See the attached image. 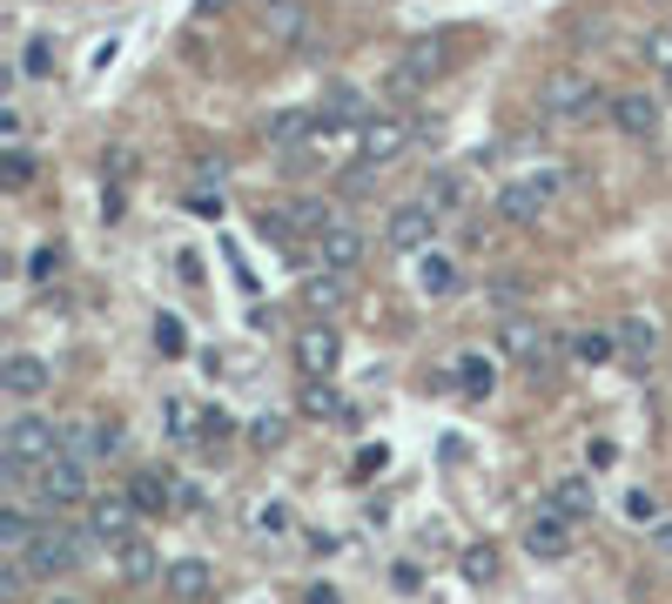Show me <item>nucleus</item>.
I'll list each match as a JSON object with an SVG mask.
<instances>
[{
  "instance_id": "f257e3e1",
  "label": "nucleus",
  "mask_w": 672,
  "mask_h": 604,
  "mask_svg": "<svg viewBox=\"0 0 672 604\" xmlns=\"http://www.w3.org/2000/svg\"><path fill=\"white\" fill-rule=\"evenodd\" d=\"M0 457H8V470L34 477L41 464H54V457H61V423H48V416L21 410V416L8 423V437H0Z\"/></svg>"
},
{
  "instance_id": "f03ea898",
  "label": "nucleus",
  "mask_w": 672,
  "mask_h": 604,
  "mask_svg": "<svg viewBox=\"0 0 672 604\" xmlns=\"http://www.w3.org/2000/svg\"><path fill=\"white\" fill-rule=\"evenodd\" d=\"M558 195H565V176H558V168H538V176H518V182L497 189V215L504 222H538Z\"/></svg>"
},
{
  "instance_id": "7ed1b4c3",
  "label": "nucleus",
  "mask_w": 672,
  "mask_h": 604,
  "mask_svg": "<svg viewBox=\"0 0 672 604\" xmlns=\"http://www.w3.org/2000/svg\"><path fill=\"white\" fill-rule=\"evenodd\" d=\"M81 558H88V538H74L61 524H41V538L21 551L28 577H67V571H81Z\"/></svg>"
},
{
  "instance_id": "20e7f679",
  "label": "nucleus",
  "mask_w": 672,
  "mask_h": 604,
  "mask_svg": "<svg viewBox=\"0 0 672 604\" xmlns=\"http://www.w3.org/2000/svg\"><path fill=\"white\" fill-rule=\"evenodd\" d=\"M592 102H599V88L585 81L578 67H558V74H545L538 81V108L552 115V121H578V115H592Z\"/></svg>"
},
{
  "instance_id": "39448f33",
  "label": "nucleus",
  "mask_w": 672,
  "mask_h": 604,
  "mask_svg": "<svg viewBox=\"0 0 672 604\" xmlns=\"http://www.w3.org/2000/svg\"><path fill=\"white\" fill-rule=\"evenodd\" d=\"M115 451H122V423H102V416H67L61 423V457L95 464V457H115Z\"/></svg>"
},
{
  "instance_id": "423d86ee",
  "label": "nucleus",
  "mask_w": 672,
  "mask_h": 604,
  "mask_svg": "<svg viewBox=\"0 0 672 604\" xmlns=\"http://www.w3.org/2000/svg\"><path fill=\"white\" fill-rule=\"evenodd\" d=\"M431 235H438V209H424V202H403V209H390V222H384V242H390L397 255H431Z\"/></svg>"
},
{
  "instance_id": "0eeeda50",
  "label": "nucleus",
  "mask_w": 672,
  "mask_h": 604,
  "mask_svg": "<svg viewBox=\"0 0 672 604\" xmlns=\"http://www.w3.org/2000/svg\"><path fill=\"white\" fill-rule=\"evenodd\" d=\"M410 135H417V121H410V115H370V121L357 128V141H364V161H370V168H390V161L410 148Z\"/></svg>"
},
{
  "instance_id": "6e6552de",
  "label": "nucleus",
  "mask_w": 672,
  "mask_h": 604,
  "mask_svg": "<svg viewBox=\"0 0 672 604\" xmlns=\"http://www.w3.org/2000/svg\"><path fill=\"white\" fill-rule=\"evenodd\" d=\"M438 74H444V47L438 41H410L403 61L390 67V95H424Z\"/></svg>"
},
{
  "instance_id": "1a4fd4ad",
  "label": "nucleus",
  "mask_w": 672,
  "mask_h": 604,
  "mask_svg": "<svg viewBox=\"0 0 672 604\" xmlns=\"http://www.w3.org/2000/svg\"><path fill=\"white\" fill-rule=\"evenodd\" d=\"M34 484H41V504H48V510H67V504L88 497V464L54 457V464H41V470H34Z\"/></svg>"
},
{
  "instance_id": "9d476101",
  "label": "nucleus",
  "mask_w": 672,
  "mask_h": 604,
  "mask_svg": "<svg viewBox=\"0 0 672 604\" xmlns=\"http://www.w3.org/2000/svg\"><path fill=\"white\" fill-rule=\"evenodd\" d=\"M336 357H344V336H336L329 322H309V329H296V370H303L309 383H323V377L336 370Z\"/></svg>"
},
{
  "instance_id": "9b49d317",
  "label": "nucleus",
  "mask_w": 672,
  "mask_h": 604,
  "mask_svg": "<svg viewBox=\"0 0 672 604\" xmlns=\"http://www.w3.org/2000/svg\"><path fill=\"white\" fill-rule=\"evenodd\" d=\"M497 350L512 357V363H525V370L538 377V363L552 357V336H545L532 316H504V329H497Z\"/></svg>"
},
{
  "instance_id": "f8f14e48",
  "label": "nucleus",
  "mask_w": 672,
  "mask_h": 604,
  "mask_svg": "<svg viewBox=\"0 0 672 604\" xmlns=\"http://www.w3.org/2000/svg\"><path fill=\"white\" fill-rule=\"evenodd\" d=\"M525 551L532 558H565L571 551V517H558L552 504H538L532 524H525Z\"/></svg>"
},
{
  "instance_id": "ddd939ff",
  "label": "nucleus",
  "mask_w": 672,
  "mask_h": 604,
  "mask_svg": "<svg viewBox=\"0 0 672 604\" xmlns=\"http://www.w3.org/2000/svg\"><path fill=\"white\" fill-rule=\"evenodd\" d=\"M48 383H54V377H48V363H41V357H28V350H14L8 363H0V390H8L14 403L48 396Z\"/></svg>"
},
{
  "instance_id": "4468645a",
  "label": "nucleus",
  "mask_w": 672,
  "mask_h": 604,
  "mask_svg": "<svg viewBox=\"0 0 672 604\" xmlns=\"http://www.w3.org/2000/svg\"><path fill=\"white\" fill-rule=\"evenodd\" d=\"M316 255H323V269H336V276H350V269L364 263V229H350V222H336V229H323V235H316Z\"/></svg>"
},
{
  "instance_id": "2eb2a0df",
  "label": "nucleus",
  "mask_w": 672,
  "mask_h": 604,
  "mask_svg": "<svg viewBox=\"0 0 672 604\" xmlns=\"http://www.w3.org/2000/svg\"><path fill=\"white\" fill-rule=\"evenodd\" d=\"M88 538H102V544H128V538H135V504H128V497H95V510H88Z\"/></svg>"
},
{
  "instance_id": "dca6fc26",
  "label": "nucleus",
  "mask_w": 672,
  "mask_h": 604,
  "mask_svg": "<svg viewBox=\"0 0 672 604\" xmlns=\"http://www.w3.org/2000/svg\"><path fill=\"white\" fill-rule=\"evenodd\" d=\"M606 108H612V121H619V135H632V141H645V135L659 128V102H652L645 88H626V95H612Z\"/></svg>"
},
{
  "instance_id": "f3484780",
  "label": "nucleus",
  "mask_w": 672,
  "mask_h": 604,
  "mask_svg": "<svg viewBox=\"0 0 672 604\" xmlns=\"http://www.w3.org/2000/svg\"><path fill=\"white\" fill-rule=\"evenodd\" d=\"M303 303H309L316 316H336V309H350V276H336V269H316V276H303Z\"/></svg>"
},
{
  "instance_id": "a211bd4d",
  "label": "nucleus",
  "mask_w": 672,
  "mask_h": 604,
  "mask_svg": "<svg viewBox=\"0 0 672 604\" xmlns=\"http://www.w3.org/2000/svg\"><path fill=\"white\" fill-rule=\"evenodd\" d=\"M161 584H168V597H182V604H196V597H209L216 571H209L202 558H176V564L161 571Z\"/></svg>"
},
{
  "instance_id": "6ab92c4d",
  "label": "nucleus",
  "mask_w": 672,
  "mask_h": 604,
  "mask_svg": "<svg viewBox=\"0 0 672 604\" xmlns=\"http://www.w3.org/2000/svg\"><path fill=\"white\" fill-rule=\"evenodd\" d=\"M545 504L558 510V517H592V477H552V490H545Z\"/></svg>"
},
{
  "instance_id": "aec40b11",
  "label": "nucleus",
  "mask_w": 672,
  "mask_h": 604,
  "mask_svg": "<svg viewBox=\"0 0 672 604\" xmlns=\"http://www.w3.org/2000/svg\"><path fill=\"white\" fill-rule=\"evenodd\" d=\"M263 135H270V148H290V155H296V148H309L316 121H309L303 108H283V115H270V121H263Z\"/></svg>"
},
{
  "instance_id": "412c9836",
  "label": "nucleus",
  "mask_w": 672,
  "mask_h": 604,
  "mask_svg": "<svg viewBox=\"0 0 672 604\" xmlns=\"http://www.w3.org/2000/svg\"><path fill=\"white\" fill-rule=\"evenodd\" d=\"M451 370H458V377H451V383H458V390H464V396H491V390H497V363H491V357H484V350H464V357H458V363H451Z\"/></svg>"
},
{
  "instance_id": "4be33fe9",
  "label": "nucleus",
  "mask_w": 672,
  "mask_h": 604,
  "mask_svg": "<svg viewBox=\"0 0 672 604\" xmlns=\"http://www.w3.org/2000/svg\"><path fill=\"white\" fill-rule=\"evenodd\" d=\"M115 564H122V577H128V584H148V577H155V571H161V564H155V551H148V538H141V531H135V538H128V544H115Z\"/></svg>"
},
{
  "instance_id": "5701e85b",
  "label": "nucleus",
  "mask_w": 672,
  "mask_h": 604,
  "mask_svg": "<svg viewBox=\"0 0 672 604\" xmlns=\"http://www.w3.org/2000/svg\"><path fill=\"white\" fill-rule=\"evenodd\" d=\"M128 504L141 510V517H155V510H168V504H182L176 490H168V477H155V470H141L135 477V490H128Z\"/></svg>"
},
{
  "instance_id": "b1692460",
  "label": "nucleus",
  "mask_w": 672,
  "mask_h": 604,
  "mask_svg": "<svg viewBox=\"0 0 672 604\" xmlns=\"http://www.w3.org/2000/svg\"><path fill=\"white\" fill-rule=\"evenodd\" d=\"M417 289H424V296H451L458 289V263H451V255H424V263H417Z\"/></svg>"
},
{
  "instance_id": "393cba45",
  "label": "nucleus",
  "mask_w": 672,
  "mask_h": 604,
  "mask_svg": "<svg viewBox=\"0 0 672 604\" xmlns=\"http://www.w3.org/2000/svg\"><path fill=\"white\" fill-rule=\"evenodd\" d=\"M458 202H464V176H458V168H438V176H431V189H424V209L451 215Z\"/></svg>"
},
{
  "instance_id": "a878e982",
  "label": "nucleus",
  "mask_w": 672,
  "mask_h": 604,
  "mask_svg": "<svg viewBox=\"0 0 672 604\" xmlns=\"http://www.w3.org/2000/svg\"><path fill=\"white\" fill-rule=\"evenodd\" d=\"M619 342H626V350H632V357L645 363V357L659 350V329H652L645 316H626V322H619Z\"/></svg>"
},
{
  "instance_id": "bb28decb",
  "label": "nucleus",
  "mask_w": 672,
  "mask_h": 604,
  "mask_svg": "<svg viewBox=\"0 0 672 604\" xmlns=\"http://www.w3.org/2000/svg\"><path fill=\"white\" fill-rule=\"evenodd\" d=\"M571 357H578L585 370L606 363V357H612V336H606V329H578V336H571Z\"/></svg>"
},
{
  "instance_id": "cd10ccee",
  "label": "nucleus",
  "mask_w": 672,
  "mask_h": 604,
  "mask_svg": "<svg viewBox=\"0 0 672 604\" xmlns=\"http://www.w3.org/2000/svg\"><path fill=\"white\" fill-rule=\"evenodd\" d=\"M639 61H645L652 74H672V28H652V34L639 41Z\"/></svg>"
},
{
  "instance_id": "c85d7f7f",
  "label": "nucleus",
  "mask_w": 672,
  "mask_h": 604,
  "mask_svg": "<svg viewBox=\"0 0 672 604\" xmlns=\"http://www.w3.org/2000/svg\"><path fill=\"white\" fill-rule=\"evenodd\" d=\"M303 416H350V403L336 396L329 383H309V390H303Z\"/></svg>"
},
{
  "instance_id": "c756f323",
  "label": "nucleus",
  "mask_w": 672,
  "mask_h": 604,
  "mask_svg": "<svg viewBox=\"0 0 672 604\" xmlns=\"http://www.w3.org/2000/svg\"><path fill=\"white\" fill-rule=\"evenodd\" d=\"M458 564H464V577H471V584H491V577H497V551H491V544H471Z\"/></svg>"
},
{
  "instance_id": "7c9ffc66",
  "label": "nucleus",
  "mask_w": 672,
  "mask_h": 604,
  "mask_svg": "<svg viewBox=\"0 0 672 604\" xmlns=\"http://www.w3.org/2000/svg\"><path fill=\"white\" fill-rule=\"evenodd\" d=\"M270 34L276 41H296L303 34V8H296V0H276V8H270Z\"/></svg>"
},
{
  "instance_id": "2f4dec72",
  "label": "nucleus",
  "mask_w": 672,
  "mask_h": 604,
  "mask_svg": "<svg viewBox=\"0 0 672 604\" xmlns=\"http://www.w3.org/2000/svg\"><path fill=\"white\" fill-rule=\"evenodd\" d=\"M155 350H161V357H182V350H189V336H182L176 316H155Z\"/></svg>"
},
{
  "instance_id": "473e14b6",
  "label": "nucleus",
  "mask_w": 672,
  "mask_h": 604,
  "mask_svg": "<svg viewBox=\"0 0 672 604\" xmlns=\"http://www.w3.org/2000/svg\"><path fill=\"white\" fill-rule=\"evenodd\" d=\"M28 182H34V155L14 141V148H8V189H28Z\"/></svg>"
},
{
  "instance_id": "72a5a7b5",
  "label": "nucleus",
  "mask_w": 672,
  "mask_h": 604,
  "mask_svg": "<svg viewBox=\"0 0 672 604\" xmlns=\"http://www.w3.org/2000/svg\"><path fill=\"white\" fill-rule=\"evenodd\" d=\"M626 517H632V524H659V497L652 490H632L626 497Z\"/></svg>"
},
{
  "instance_id": "f704fd0d",
  "label": "nucleus",
  "mask_w": 672,
  "mask_h": 604,
  "mask_svg": "<svg viewBox=\"0 0 672 604\" xmlns=\"http://www.w3.org/2000/svg\"><path fill=\"white\" fill-rule=\"evenodd\" d=\"M249 444H256V451H276V444H283V416H256V430H249Z\"/></svg>"
},
{
  "instance_id": "c9c22d12",
  "label": "nucleus",
  "mask_w": 672,
  "mask_h": 604,
  "mask_svg": "<svg viewBox=\"0 0 672 604\" xmlns=\"http://www.w3.org/2000/svg\"><path fill=\"white\" fill-rule=\"evenodd\" d=\"M54 269H61V248H34V255H28V276H34V283H48Z\"/></svg>"
},
{
  "instance_id": "e433bc0d",
  "label": "nucleus",
  "mask_w": 672,
  "mask_h": 604,
  "mask_svg": "<svg viewBox=\"0 0 672 604\" xmlns=\"http://www.w3.org/2000/svg\"><path fill=\"white\" fill-rule=\"evenodd\" d=\"M21 67H28L34 81H41V74L54 67V54H48V41H28V54H21Z\"/></svg>"
},
{
  "instance_id": "4c0bfd02",
  "label": "nucleus",
  "mask_w": 672,
  "mask_h": 604,
  "mask_svg": "<svg viewBox=\"0 0 672 604\" xmlns=\"http://www.w3.org/2000/svg\"><path fill=\"white\" fill-rule=\"evenodd\" d=\"M229 437V416L222 410H202V444H222Z\"/></svg>"
},
{
  "instance_id": "58836bf2",
  "label": "nucleus",
  "mask_w": 672,
  "mask_h": 604,
  "mask_svg": "<svg viewBox=\"0 0 672 604\" xmlns=\"http://www.w3.org/2000/svg\"><path fill=\"white\" fill-rule=\"evenodd\" d=\"M256 524H263V531H270V538H283V524H290V510H283V504H270V510H263V517H256Z\"/></svg>"
},
{
  "instance_id": "ea45409f",
  "label": "nucleus",
  "mask_w": 672,
  "mask_h": 604,
  "mask_svg": "<svg viewBox=\"0 0 672 604\" xmlns=\"http://www.w3.org/2000/svg\"><path fill=\"white\" fill-rule=\"evenodd\" d=\"M182 209H189V215H222V195H189Z\"/></svg>"
},
{
  "instance_id": "a19ab883",
  "label": "nucleus",
  "mask_w": 672,
  "mask_h": 604,
  "mask_svg": "<svg viewBox=\"0 0 672 604\" xmlns=\"http://www.w3.org/2000/svg\"><path fill=\"white\" fill-rule=\"evenodd\" d=\"M108 176H115V182H122V176H135V155H128V148H115V155H108Z\"/></svg>"
},
{
  "instance_id": "79ce46f5",
  "label": "nucleus",
  "mask_w": 672,
  "mask_h": 604,
  "mask_svg": "<svg viewBox=\"0 0 672 604\" xmlns=\"http://www.w3.org/2000/svg\"><path fill=\"white\" fill-rule=\"evenodd\" d=\"M652 551H665V558H672V517H659V524H652Z\"/></svg>"
},
{
  "instance_id": "37998d69",
  "label": "nucleus",
  "mask_w": 672,
  "mask_h": 604,
  "mask_svg": "<svg viewBox=\"0 0 672 604\" xmlns=\"http://www.w3.org/2000/svg\"><path fill=\"white\" fill-rule=\"evenodd\" d=\"M303 604H336V591H323V584H316V591H309Z\"/></svg>"
},
{
  "instance_id": "c03bdc74",
  "label": "nucleus",
  "mask_w": 672,
  "mask_h": 604,
  "mask_svg": "<svg viewBox=\"0 0 672 604\" xmlns=\"http://www.w3.org/2000/svg\"><path fill=\"white\" fill-rule=\"evenodd\" d=\"M54 604H74V597H54Z\"/></svg>"
}]
</instances>
